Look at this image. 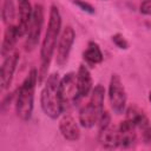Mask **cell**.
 <instances>
[{"instance_id":"1","label":"cell","mask_w":151,"mask_h":151,"mask_svg":"<svg viewBox=\"0 0 151 151\" xmlns=\"http://www.w3.org/2000/svg\"><path fill=\"white\" fill-rule=\"evenodd\" d=\"M61 28V15L57 6L52 5L50 8L48 24L45 33V38L40 48V68H39V83H42L47 76V71L54 53L57 40Z\"/></svg>"},{"instance_id":"2","label":"cell","mask_w":151,"mask_h":151,"mask_svg":"<svg viewBox=\"0 0 151 151\" xmlns=\"http://www.w3.org/2000/svg\"><path fill=\"white\" fill-rule=\"evenodd\" d=\"M40 105L44 113L52 119H57L63 112L64 105L60 96V79L58 73H52L47 77L40 94Z\"/></svg>"},{"instance_id":"3","label":"cell","mask_w":151,"mask_h":151,"mask_svg":"<svg viewBox=\"0 0 151 151\" xmlns=\"http://www.w3.org/2000/svg\"><path fill=\"white\" fill-rule=\"evenodd\" d=\"M37 83H39V71H37V68H32L18 90L15 99V110L18 117L25 122L29 120L32 117L34 90Z\"/></svg>"},{"instance_id":"4","label":"cell","mask_w":151,"mask_h":151,"mask_svg":"<svg viewBox=\"0 0 151 151\" xmlns=\"http://www.w3.org/2000/svg\"><path fill=\"white\" fill-rule=\"evenodd\" d=\"M109 99L114 113L120 114L126 106V92L125 87L118 74H112L109 85Z\"/></svg>"},{"instance_id":"5","label":"cell","mask_w":151,"mask_h":151,"mask_svg":"<svg viewBox=\"0 0 151 151\" xmlns=\"http://www.w3.org/2000/svg\"><path fill=\"white\" fill-rule=\"evenodd\" d=\"M42 25H44V7L41 5H35L33 8V14H32V19L28 26V31H27V38H26V50L27 51H33L35 48V46L39 42V38H40V33L42 29Z\"/></svg>"},{"instance_id":"6","label":"cell","mask_w":151,"mask_h":151,"mask_svg":"<svg viewBox=\"0 0 151 151\" xmlns=\"http://www.w3.org/2000/svg\"><path fill=\"white\" fill-rule=\"evenodd\" d=\"M76 39V33L74 29L71 26H66L59 39H58V45H57V55H55V63L59 67H63L70 57V52L72 50L73 42Z\"/></svg>"},{"instance_id":"7","label":"cell","mask_w":151,"mask_h":151,"mask_svg":"<svg viewBox=\"0 0 151 151\" xmlns=\"http://www.w3.org/2000/svg\"><path fill=\"white\" fill-rule=\"evenodd\" d=\"M60 96L61 101L65 106H70L71 104L76 103L79 99L78 96V87H77V74L73 72H68L60 79Z\"/></svg>"},{"instance_id":"8","label":"cell","mask_w":151,"mask_h":151,"mask_svg":"<svg viewBox=\"0 0 151 151\" xmlns=\"http://www.w3.org/2000/svg\"><path fill=\"white\" fill-rule=\"evenodd\" d=\"M19 61V52L13 51L9 55H7L2 63L1 66V73H0V84H1V90H6L9 87L17 65Z\"/></svg>"},{"instance_id":"9","label":"cell","mask_w":151,"mask_h":151,"mask_svg":"<svg viewBox=\"0 0 151 151\" xmlns=\"http://www.w3.org/2000/svg\"><path fill=\"white\" fill-rule=\"evenodd\" d=\"M103 112H104L103 109H99L93 103L88 101L79 111V123H80V125L83 127H86V129H90V127L94 126L96 124H98L99 118H100Z\"/></svg>"},{"instance_id":"10","label":"cell","mask_w":151,"mask_h":151,"mask_svg":"<svg viewBox=\"0 0 151 151\" xmlns=\"http://www.w3.org/2000/svg\"><path fill=\"white\" fill-rule=\"evenodd\" d=\"M17 2H18V13H19V22L17 27L19 35L22 37L27 34L28 26L33 14V8L31 6L29 0H17Z\"/></svg>"},{"instance_id":"11","label":"cell","mask_w":151,"mask_h":151,"mask_svg":"<svg viewBox=\"0 0 151 151\" xmlns=\"http://www.w3.org/2000/svg\"><path fill=\"white\" fill-rule=\"evenodd\" d=\"M77 87H78L79 98L87 97L93 88V83H92L90 70L84 64L79 66L78 72H77Z\"/></svg>"},{"instance_id":"12","label":"cell","mask_w":151,"mask_h":151,"mask_svg":"<svg viewBox=\"0 0 151 151\" xmlns=\"http://www.w3.org/2000/svg\"><path fill=\"white\" fill-rule=\"evenodd\" d=\"M59 130H60L63 137L70 142H76L80 138L79 125L77 124L76 119L70 114H66L60 119Z\"/></svg>"},{"instance_id":"13","label":"cell","mask_w":151,"mask_h":151,"mask_svg":"<svg viewBox=\"0 0 151 151\" xmlns=\"http://www.w3.org/2000/svg\"><path fill=\"white\" fill-rule=\"evenodd\" d=\"M98 140L101 146L105 149H113L119 146V133H118V127L112 126L111 124L99 129L98 133Z\"/></svg>"},{"instance_id":"14","label":"cell","mask_w":151,"mask_h":151,"mask_svg":"<svg viewBox=\"0 0 151 151\" xmlns=\"http://www.w3.org/2000/svg\"><path fill=\"white\" fill-rule=\"evenodd\" d=\"M136 126L125 118V120L120 122L118 126V133H119V145L123 147L131 146L136 140Z\"/></svg>"},{"instance_id":"15","label":"cell","mask_w":151,"mask_h":151,"mask_svg":"<svg viewBox=\"0 0 151 151\" xmlns=\"http://www.w3.org/2000/svg\"><path fill=\"white\" fill-rule=\"evenodd\" d=\"M18 38H20L19 32H18V27L13 24L7 25V27L5 29V34H4L2 45H1V55L4 58L9 55L14 51V46H15Z\"/></svg>"},{"instance_id":"16","label":"cell","mask_w":151,"mask_h":151,"mask_svg":"<svg viewBox=\"0 0 151 151\" xmlns=\"http://www.w3.org/2000/svg\"><path fill=\"white\" fill-rule=\"evenodd\" d=\"M126 119H129L136 127L139 129H144L147 125H150L145 113L136 105H131L126 109Z\"/></svg>"},{"instance_id":"17","label":"cell","mask_w":151,"mask_h":151,"mask_svg":"<svg viewBox=\"0 0 151 151\" xmlns=\"http://www.w3.org/2000/svg\"><path fill=\"white\" fill-rule=\"evenodd\" d=\"M83 57H84V60L86 61V64L90 66H94L97 64H100L103 61V58H104L99 45L94 41H90L87 44V48L84 51Z\"/></svg>"},{"instance_id":"18","label":"cell","mask_w":151,"mask_h":151,"mask_svg":"<svg viewBox=\"0 0 151 151\" xmlns=\"http://www.w3.org/2000/svg\"><path fill=\"white\" fill-rule=\"evenodd\" d=\"M1 15H2V20L6 25H12V22L14 21V18H15V7H14L13 0H4Z\"/></svg>"},{"instance_id":"19","label":"cell","mask_w":151,"mask_h":151,"mask_svg":"<svg viewBox=\"0 0 151 151\" xmlns=\"http://www.w3.org/2000/svg\"><path fill=\"white\" fill-rule=\"evenodd\" d=\"M112 41H113V44H114L117 47H119V48H122V50H126V48L129 47V42H127L126 39L124 38V35L120 34V33L113 34V35H112Z\"/></svg>"},{"instance_id":"20","label":"cell","mask_w":151,"mask_h":151,"mask_svg":"<svg viewBox=\"0 0 151 151\" xmlns=\"http://www.w3.org/2000/svg\"><path fill=\"white\" fill-rule=\"evenodd\" d=\"M73 2H74L80 9H83V11L90 13V14H93V13H94V8H93L90 4H87V2H85V1H83V0H73Z\"/></svg>"},{"instance_id":"21","label":"cell","mask_w":151,"mask_h":151,"mask_svg":"<svg viewBox=\"0 0 151 151\" xmlns=\"http://www.w3.org/2000/svg\"><path fill=\"white\" fill-rule=\"evenodd\" d=\"M139 9H140V13L145 15H151V0L143 1L139 6Z\"/></svg>"},{"instance_id":"22","label":"cell","mask_w":151,"mask_h":151,"mask_svg":"<svg viewBox=\"0 0 151 151\" xmlns=\"http://www.w3.org/2000/svg\"><path fill=\"white\" fill-rule=\"evenodd\" d=\"M142 137L145 144H151V126L147 125L146 127L142 129Z\"/></svg>"},{"instance_id":"23","label":"cell","mask_w":151,"mask_h":151,"mask_svg":"<svg viewBox=\"0 0 151 151\" xmlns=\"http://www.w3.org/2000/svg\"><path fill=\"white\" fill-rule=\"evenodd\" d=\"M149 101L151 103V91H150V93H149Z\"/></svg>"}]
</instances>
